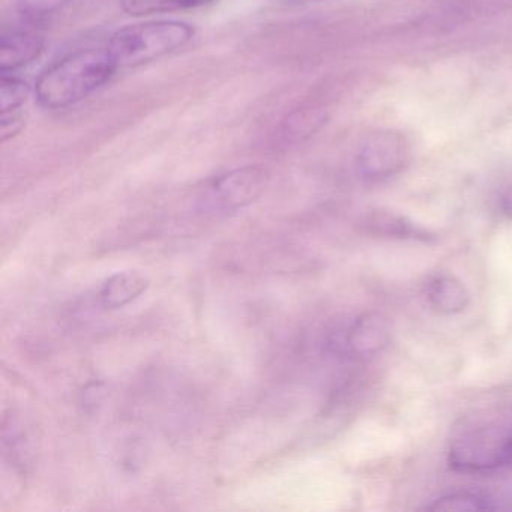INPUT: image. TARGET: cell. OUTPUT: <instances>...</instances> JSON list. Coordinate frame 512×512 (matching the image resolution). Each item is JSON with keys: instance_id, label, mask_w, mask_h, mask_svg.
I'll use <instances>...</instances> for the list:
<instances>
[{"instance_id": "cell-1", "label": "cell", "mask_w": 512, "mask_h": 512, "mask_svg": "<svg viewBox=\"0 0 512 512\" xmlns=\"http://www.w3.org/2000/svg\"><path fill=\"white\" fill-rule=\"evenodd\" d=\"M118 71L106 47L76 50L40 74L35 98L43 109H68L106 86Z\"/></svg>"}, {"instance_id": "cell-2", "label": "cell", "mask_w": 512, "mask_h": 512, "mask_svg": "<svg viewBox=\"0 0 512 512\" xmlns=\"http://www.w3.org/2000/svg\"><path fill=\"white\" fill-rule=\"evenodd\" d=\"M193 26L175 20H155L119 29L107 41V52L118 70L142 67L166 58L193 41Z\"/></svg>"}, {"instance_id": "cell-3", "label": "cell", "mask_w": 512, "mask_h": 512, "mask_svg": "<svg viewBox=\"0 0 512 512\" xmlns=\"http://www.w3.org/2000/svg\"><path fill=\"white\" fill-rule=\"evenodd\" d=\"M448 461L461 473H490L512 466V425L461 428L449 442Z\"/></svg>"}, {"instance_id": "cell-4", "label": "cell", "mask_w": 512, "mask_h": 512, "mask_svg": "<svg viewBox=\"0 0 512 512\" xmlns=\"http://www.w3.org/2000/svg\"><path fill=\"white\" fill-rule=\"evenodd\" d=\"M269 182L271 173L266 167H239L209 181L200 194V205L214 212L238 211L256 202Z\"/></svg>"}, {"instance_id": "cell-5", "label": "cell", "mask_w": 512, "mask_h": 512, "mask_svg": "<svg viewBox=\"0 0 512 512\" xmlns=\"http://www.w3.org/2000/svg\"><path fill=\"white\" fill-rule=\"evenodd\" d=\"M389 340L391 325L388 319L379 313H365L347 329L344 347L350 355L367 358L385 349Z\"/></svg>"}, {"instance_id": "cell-6", "label": "cell", "mask_w": 512, "mask_h": 512, "mask_svg": "<svg viewBox=\"0 0 512 512\" xmlns=\"http://www.w3.org/2000/svg\"><path fill=\"white\" fill-rule=\"evenodd\" d=\"M43 35L32 29L17 28L5 31L0 40V73H16L32 64L44 52Z\"/></svg>"}, {"instance_id": "cell-7", "label": "cell", "mask_w": 512, "mask_h": 512, "mask_svg": "<svg viewBox=\"0 0 512 512\" xmlns=\"http://www.w3.org/2000/svg\"><path fill=\"white\" fill-rule=\"evenodd\" d=\"M406 158V148L401 140L391 134L371 140L359 158V170L364 178L380 179L398 172Z\"/></svg>"}, {"instance_id": "cell-8", "label": "cell", "mask_w": 512, "mask_h": 512, "mask_svg": "<svg viewBox=\"0 0 512 512\" xmlns=\"http://www.w3.org/2000/svg\"><path fill=\"white\" fill-rule=\"evenodd\" d=\"M425 299L434 313L454 316L470 305V292L466 284L449 272H437L425 283Z\"/></svg>"}, {"instance_id": "cell-9", "label": "cell", "mask_w": 512, "mask_h": 512, "mask_svg": "<svg viewBox=\"0 0 512 512\" xmlns=\"http://www.w3.org/2000/svg\"><path fill=\"white\" fill-rule=\"evenodd\" d=\"M148 287V278L140 272H116L104 281L98 296L104 308L118 310L140 298Z\"/></svg>"}, {"instance_id": "cell-10", "label": "cell", "mask_w": 512, "mask_h": 512, "mask_svg": "<svg viewBox=\"0 0 512 512\" xmlns=\"http://www.w3.org/2000/svg\"><path fill=\"white\" fill-rule=\"evenodd\" d=\"M365 232L379 238L412 239V241H431L436 238L430 230L418 226L401 215L389 212H373L365 220Z\"/></svg>"}, {"instance_id": "cell-11", "label": "cell", "mask_w": 512, "mask_h": 512, "mask_svg": "<svg viewBox=\"0 0 512 512\" xmlns=\"http://www.w3.org/2000/svg\"><path fill=\"white\" fill-rule=\"evenodd\" d=\"M217 0H121V8L134 17L194 10Z\"/></svg>"}, {"instance_id": "cell-12", "label": "cell", "mask_w": 512, "mask_h": 512, "mask_svg": "<svg viewBox=\"0 0 512 512\" xmlns=\"http://www.w3.org/2000/svg\"><path fill=\"white\" fill-rule=\"evenodd\" d=\"M67 2L68 0H23L17 8V17L22 25L19 28L38 31L62 11Z\"/></svg>"}, {"instance_id": "cell-13", "label": "cell", "mask_w": 512, "mask_h": 512, "mask_svg": "<svg viewBox=\"0 0 512 512\" xmlns=\"http://www.w3.org/2000/svg\"><path fill=\"white\" fill-rule=\"evenodd\" d=\"M428 509L443 512L490 511V509H496V506L493 500L484 494L458 491L434 500L433 505L428 506Z\"/></svg>"}, {"instance_id": "cell-14", "label": "cell", "mask_w": 512, "mask_h": 512, "mask_svg": "<svg viewBox=\"0 0 512 512\" xmlns=\"http://www.w3.org/2000/svg\"><path fill=\"white\" fill-rule=\"evenodd\" d=\"M31 95V88L28 83L10 74H2L0 79V112L2 115L8 113L22 112Z\"/></svg>"}, {"instance_id": "cell-15", "label": "cell", "mask_w": 512, "mask_h": 512, "mask_svg": "<svg viewBox=\"0 0 512 512\" xmlns=\"http://www.w3.org/2000/svg\"><path fill=\"white\" fill-rule=\"evenodd\" d=\"M506 208H508V211L512 212V194L508 197V200H506Z\"/></svg>"}]
</instances>
